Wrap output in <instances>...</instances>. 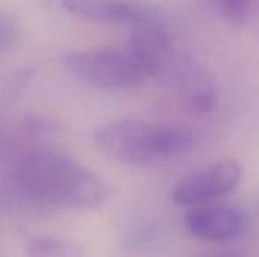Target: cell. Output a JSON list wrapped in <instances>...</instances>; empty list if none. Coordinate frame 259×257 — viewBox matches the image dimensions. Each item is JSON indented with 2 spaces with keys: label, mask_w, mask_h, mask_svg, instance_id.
Masks as SVG:
<instances>
[{
  "label": "cell",
  "mask_w": 259,
  "mask_h": 257,
  "mask_svg": "<svg viewBox=\"0 0 259 257\" xmlns=\"http://www.w3.org/2000/svg\"><path fill=\"white\" fill-rule=\"evenodd\" d=\"M3 191L15 201L52 209H94L108 188L87 167L49 147H20L8 170Z\"/></svg>",
  "instance_id": "1"
},
{
  "label": "cell",
  "mask_w": 259,
  "mask_h": 257,
  "mask_svg": "<svg viewBox=\"0 0 259 257\" xmlns=\"http://www.w3.org/2000/svg\"><path fill=\"white\" fill-rule=\"evenodd\" d=\"M93 141L105 156L132 167L164 162L196 145L194 133L185 127L132 118L102 124Z\"/></svg>",
  "instance_id": "2"
},
{
  "label": "cell",
  "mask_w": 259,
  "mask_h": 257,
  "mask_svg": "<svg viewBox=\"0 0 259 257\" xmlns=\"http://www.w3.org/2000/svg\"><path fill=\"white\" fill-rule=\"evenodd\" d=\"M62 65L77 80L102 89H124L155 79L152 64L129 44L124 48L70 52Z\"/></svg>",
  "instance_id": "3"
},
{
  "label": "cell",
  "mask_w": 259,
  "mask_h": 257,
  "mask_svg": "<svg viewBox=\"0 0 259 257\" xmlns=\"http://www.w3.org/2000/svg\"><path fill=\"white\" fill-rule=\"evenodd\" d=\"M156 80L170 85L181 105L193 114L205 115L215 103V85L206 70L190 56L179 53L176 45L158 65Z\"/></svg>",
  "instance_id": "4"
},
{
  "label": "cell",
  "mask_w": 259,
  "mask_h": 257,
  "mask_svg": "<svg viewBox=\"0 0 259 257\" xmlns=\"http://www.w3.org/2000/svg\"><path fill=\"white\" fill-rule=\"evenodd\" d=\"M59 9L93 23L124 27L129 33L165 24L162 15L140 0H56Z\"/></svg>",
  "instance_id": "5"
},
{
  "label": "cell",
  "mask_w": 259,
  "mask_h": 257,
  "mask_svg": "<svg viewBox=\"0 0 259 257\" xmlns=\"http://www.w3.org/2000/svg\"><path fill=\"white\" fill-rule=\"evenodd\" d=\"M241 180V167L235 161H219L182 177L171 189V201L181 208L215 203L229 195Z\"/></svg>",
  "instance_id": "6"
},
{
  "label": "cell",
  "mask_w": 259,
  "mask_h": 257,
  "mask_svg": "<svg viewBox=\"0 0 259 257\" xmlns=\"http://www.w3.org/2000/svg\"><path fill=\"white\" fill-rule=\"evenodd\" d=\"M187 232L203 242H231L243 238L252 220L247 211L234 204L208 203L188 208L184 217Z\"/></svg>",
  "instance_id": "7"
},
{
  "label": "cell",
  "mask_w": 259,
  "mask_h": 257,
  "mask_svg": "<svg viewBox=\"0 0 259 257\" xmlns=\"http://www.w3.org/2000/svg\"><path fill=\"white\" fill-rule=\"evenodd\" d=\"M27 257H85L80 244L59 236L35 235L26 241L24 247Z\"/></svg>",
  "instance_id": "8"
},
{
  "label": "cell",
  "mask_w": 259,
  "mask_h": 257,
  "mask_svg": "<svg viewBox=\"0 0 259 257\" xmlns=\"http://www.w3.org/2000/svg\"><path fill=\"white\" fill-rule=\"evenodd\" d=\"M214 14L229 24H241L250 15L253 0H203Z\"/></svg>",
  "instance_id": "9"
},
{
  "label": "cell",
  "mask_w": 259,
  "mask_h": 257,
  "mask_svg": "<svg viewBox=\"0 0 259 257\" xmlns=\"http://www.w3.org/2000/svg\"><path fill=\"white\" fill-rule=\"evenodd\" d=\"M17 27L12 21L11 17H8L6 14H2L0 18V52L2 55L12 52V48L15 47L17 42Z\"/></svg>",
  "instance_id": "10"
},
{
  "label": "cell",
  "mask_w": 259,
  "mask_h": 257,
  "mask_svg": "<svg viewBox=\"0 0 259 257\" xmlns=\"http://www.w3.org/2000/svg\"><path fill=\"white\" fill-rule=\"evenodd\" d=\"M225 257H234V256H225Z\"/></svg>",
  "instance_id": "11"
}]
</instances>
